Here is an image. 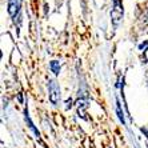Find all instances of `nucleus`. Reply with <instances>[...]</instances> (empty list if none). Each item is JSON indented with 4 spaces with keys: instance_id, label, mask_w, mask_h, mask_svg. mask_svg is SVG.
<instances>
[{
    "instance_id": "obj_1",
    "label": "nucleus",
    "mask_w": 148,
    "mask_h": 148,
    "mask_svg": "<svg viewBox=\"0 0 148 148\" xmlns=\"http://www.w3.org/2000/svg\"><path fill=\"white\" fill-rule=\"evenodd\" d=\"M49 99L53 104L59 103V100H60V90H59V86L56 84L55 80L49 82Z\"/></svg>"
},
{
    "instance_id": "obj_2",
    "label": "nucleus",
    "mask_w": 148,
    "mask_h": 148,
    "mask_svg": "<svg viewBox=\"0 0 148 148\" xmlns=\"http://www.w3.org/2000/svg\"><path fill=\"white\" fill-rule=\"evenodd\" d=\"M123 16V8H121V3L120 0H114V10H112V19H114V23L117 24L119 20Z\"/></svg>"
},
{
    "instance_id": "obj_3",
    "label": "nucleus",
    "mask_w": 148,
    "mask_h": 148,
    "mask_svg": "<svg viewBox=\"0 0 148 148\" xmlns=\"http://www.w3.org/2000/svg\"><path fill=\"white\" fill-rule=\"evenodd\" d=\"M20 5H21V0H10L8 1V12H10L11 16H15L19 12Z\"/></svg>"
},
{
    "instance_id": "obj_4",
    "label": "nucleus",
    "mask_w": 148,
    "mask_h": 148,
    "mask_svg": "<svg viewBox=\"0 0 148 148\" xmlns=\"http://www.w3.org/2000/svg\"><path fill=\"white\" fill-rule=\"evenodd\" d=\"M51 68H52V71L58 75L59 73V69H60V66H59V63L58 62H51Z\"/></svg>"
},
{
    "instance_id": "obj_5",
    "label": "nucleus",
    "mask_w": 148,
    "mask_h": 148,
    "mask_svg": "<svg viewBox=\"0 0 148 148\" xmlns=\"http://www.w3.org/2000/svg\"><path fill=\"white\" fill-rule=\"evenodd\" d=\"M144 59H145V60H147V62H148V48L145 49V52H144Z\"/></svg>"
}]
</instances>
